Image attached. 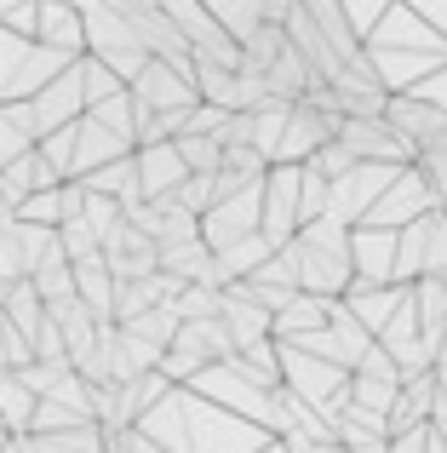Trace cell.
Wrapping results in <instances>:
<instances>
[{
  "mask_svg": "<svg viewBox=\"0 0 447 453\" xmlns=\"http://www.w3.org/2000/svg\"><path fill=\"white\" fill-rule=\"evenodd\" d=\"M80 41H87V58L92 64H103L121 87H133L138 69L149 64V52L138 46L133 23L121 18L115 6H80Z\"/></svg>",
  "mask_w": 447,
  "mask_h": 453,
  "instance_id": "obj_1",
  "label": "cell"
},
{
  "mask_svg": "<svg viewBox=\"0 0 447 453\" xmlns=\"http://www.w3.org/2000/svg\"><path fill=\"white\" fill-rule=\"evenodd\" d=\"M258 219H264V178L201 212V247L207 253H224V247H235L241 235H258Z\"/></svg>",
  "mask_w": 447,
  "mask_h": 453,
  "instance_id": "obj_2",
  "label": "cell"
},
{
  "mask_svg": "<svg viewBox=\"0 0 447 453\" xmlns=\"http://www.w3.org/2000/svg\"><path fill=\"white\" fill-rule=\"evenodd\" d=\"M430 212H442L436 207V196H430L425 189V178L413 173V166H402V173L390 178V189H384L379 201H373V212L361 224H367V230H407V224H419V219H430Z\"/></svg>",
  "mask_w": 447,
  "mask_h": 453,
  "instance_id": "obj_3",
  "label": "cell"
},
{
  "mask_svg": "<svg viewBox=\"0 0 447 453\" xmlns=\"http://www.w3.org/2000/svg\"><path fill=\"white\" fill-rule=\"evenodd\" d=\"M126 98H133V110H144V115H190L195 104H201L195 98V81L178 75V69H167V64H155V58L138 69V81L126 87Z\"/></svg>",
  "mask_w": 447,
  "mask_h": 453,
  "instance_id": "obj_4",
  "label": "cell"
},
{
  "mask_svg": "<svg viewBox=\"0 0 447 453\" xmlns=\"http://www.w3.org/2000/svg\"><path fill=\"white\" fill-rule=\"evenodd\" d=\"M258 235L269 247H287L299 235V166H269L264 173V219Z\"/></svg>",
  "mask_w": 447,
  "mask_h": 453,
  "instance_id": "obj_5",
  "label": "cell"
},
{
  "mask_svg": "<svg viewBox=\"0 0 447 453\" xmlns=\"http://www.w3.org/2000/svg\"><path fill=\"white\" fill-rule=\"evenodd\" d=\"M390 265H396V235L356 224V230H350V293L396 288V281H390Z\"/></svg>",
  "mask_w": 447,
  "mask_h": 453,
  "instance_id": "obj_6",
  "label": "cell"
},
{
  "mask_svg": "<svg viewBox=\"0 0 447 453\" xmlns=\"http://www.w3.org/2000/svg\"><path fill=\"white\" fill-rule=\"evenodd\" d=\"M333 133H338L333 115L310 110V104L299 98V104L287 110V127H281V144H276V161H269V166H304V161H310V155L322 150Z\"/></svg>",
  "mask_w": 447,
  "mask_h": 453,
  "instance_id": "obj_7",
  "label": "cell"
},
{
  "mask_svg": "<svg viewBox=\"0 0 447 453\" xmlns=\"http://www.w3.org/2000/svg\"><path fill=\"white\" fill-rule=\"evenodd\" d=\"M333 138L356 155V161H367V166H413V150L384 127V115H373V121H338Z\"/></svg>",
  "mask_w": 447,
  "mask_h": 453,
  "instance_id": "obj_8",
  "label": "cell"
},
{
  "mask_svg": "<svg viewBox=\"0 0 447 453\" xmlns=\"http://www.w3.org/2000/svg\"><path fill=\"white\" fill-rule=\"evenodd\" d=\"M384 127H390L413 155H425L447 133V115L430 110V104H419V98H390V104H384Z\"/></svg>",
  "mask_w": 447,
  "mask_h": 453,
  "instance_id": "obj_9",
  "label": "cell"
},
{
  "mask_svg": "<svg viewBox=\"0 0 447 453\" xmlns=\"http://www.w3.org/2000/svg\"><path fill=\"white\" fill-rule=\"evenodd\" d=\"M133 173H138V196H144V201H172V196H178V184L190 178L172 144H144V150H133Z\"/></svg>",
  "mask_w": 447,
  "mask_h": 453,
  "instance_id": "obj_10",
  "label": "cell"
},
{
  "mask_svg": "<svg viewBox=\"0 0 447 453\" xmlns=\"http://www.w3.org/2000/svg\"><path fill=\"white\" fill-rule=\"evenodd\" d=\"M407 299H413V288H373V293H345V310L361 321V333H367V339H379V333L402 316Z\"/></svg>",
  "mask_w": 447,
  "mask_h": 453,
  "instance_id": "obj_11",
  "label": "cell"
},
{
  "mask_svg": "<svg viewBox=\"0 0 447 453\" xmlns=\"http://www.w3.org/2000/svg\"><path fill=\"white\" fill-rule=\"evenodd\" d=\"M218 327H224V339H230L235 356L269 339V316H264V310H253V304H241L230 288H224V299H218Z\"/></svg>",
  "mask_w": 447,
  "mask_h": 453,
  "instance_id": "obj_12",
  "label": "cell"
},
{
  "mask_svg": "<svg viewBox=\"0 0 447 453\" xmlns=\"http://www.w3.org/2000/svg\"><path fill=\"white\" fill-rule=\"evenodd\" d=\"M322 327H327V304L304 299V293H292V299L269 316V339L276 344H299V339H310V333H322Z\"/></svg>",
  "mask_w": 447,
  "mask_h": 453,
  "instance_id": "obj_13",
  "label": "cell"
},
{
  "mask_svg": "<svg viewBox=\"0 0 447 453\" xmlns=\"http://www.w3.org/2000/svg\"><path fill=\"white\" fill-rule=\"evenodd\" d=\"M304 12H310V23H315V35H322V41H327V52H333L338 58V64H356V58H361V41H356V35H350L345 29V18H338V0H310V6H304Z\"/></svg>",
  "mask_w": 447,
  "mask_h": 453,
  "instance_id": "obj_14",
  "label": "cell"
},
{
  "mask_svg": "<svg viewBox=\"0 0 447 453\" xmlns=\"http://www.w3.org/2000/svg\"><path fill=\"white\" fill-rule=\"evenodd\" d=\"M213 23L235 41V52H241V41H253L258 29H264V0H213Z\"/></svg>",
  "mask_w": 447,
  "mask_h": 453,
  "instance_id": "obj_15",
  "label": "cell"
},
{
  "mask_svg": "<svg viewBox=\"0 0 447 453\" xmlns=\"http://www.w3.org/2000/svg\"><path fill=\"white\" fill-rule=\"evenodd\" d=\"M287 110L292 104H258L253 115H246V144H253L258 161H276V144H281V127H287Z\"/></svg>",
  "mask_w": 447,
  "mask_h": 453,
  "instance_id": "obj_16",
  "label": "cell"
},
{
  "mask_svg": "<svg viewBox=\"0 0 447 453\" xmlns=\"http://www.w3.org/2000/svg\"><path fill=\"white\" fill-rule=\"evenodd\" d=\"M396 390H402V385H390V379H361V373H350V408H367V413H379V419H390Z\"/></svg>",
  "mask_w": 447,
  "mask_h": 453,
  "instance_id": "obj_17",
  "label": "cell"
},
{
  "mask_svg": "<svg viewBox=\"0 0 447 453\" xmlns=\"http://www.w3.org/2000/svg\"><path fill=\"white\" fill-rule=\"evenodd\" d=\"M413 173L425 178V189L436 196V207L447 212V133H442V138H436V144H430L425 155H413Z\"/></svg>",
  "mask_w": 447,
  "mask_h": 453,
  "instance_id": "obj_18",
  "label": "cell"
},
{
  "mask_svg": "<svg viewBox=\"0 0 447 453\" xmlns=\"http://www.w3.org/2000/svg\"><path fill=\"white\" fill-rule=\"evenodd\" d=\"M304 166H310V173L322 178V184H338V178H345L350 166H356V155H350L345 144H338V138H327V144L315 150V155H310V161H304Z\"/></svg>",
  "mask_w": 447,
  "mask_h": 453,
  "instance_id": "obj_19",
  "label": "cell"
},
{
  "mask_svg": "<svg viewBox=\"0 0 447 453\" xmlns=\"http://www.w3.org/2000/svg\"><path fill=\"white\" fill-rule=\"evenodd\" d=\"M384 6H390V0H338V18H345V29L356 35V41H367V35L379 29Z\"/></svg>",
  "mask_w": 447,
  "mask_h": 453,
  "instance_id": "obj_20",
  "label": "cell"
},
{
  "mask_svg": "<svg viewBox=\"0 0 447 453\" xmlns=\"http://www.w3.org/2000/svg\"><path fill=\"white\" fill-rule=\"evenodd\" d=\"M425 276L447 281V212H430V230H425ZM419 276V281H425Z\"/></svg>",
  "mask_w": 447,
  "mask_h": 453,
  "instance_id": "obj_21",
  "label": "cell"
},
{
  "mask_svg": "<svg viewBox=\"0 0 447 453\" xmlns=\"http://www.w3.org/2000/svg\"><path fill=\"white\" fill-rule=\"evenodd\" d=\"M402 98H419V104H430V110H442V115H447V64L436 69V75H425L413 92H402Z\"/></svg>",
  "mask_w": 447,
  "mask_h": 453,
  "instance_id": "obj_22",
  "label": "cell"
},
{
  "mask_svg": "<svg viewBox=\"0 0 447 453\" xmlns=\"http://www.w3.org/2000/svg\"><path fill=\"white\" fill-rule=\"evenodd\" d=\"M407 6H413V18H419V23H425V29L447 46V0H407Z\"/></svg>",
  "mask_w": 447,
  "mask_h": 453,
  "instance_id": "obj_23",
  "label": "cell"
},
{
  "mask_svg": "<svg viewBox=\"0 0 447 453\" xmlns=\"http://www.w3.org/2000/svg\"><path fill=\"white\" fill-rule=\"evenodd\" d=\"M430 448V425H425V431H413V436H390V448H384V453H425Z\"/></svg>",
  "mask_w": 447,
  "mask_h": 453,
  "instance_id": "obj_24",
  "label": "cell"
},
{
  "mask_svg": "<svg viewBox=\"0 0 447 453\" xmlns=\"http://www.w3.org/2000/svg\"><path fill=\"white\" fill-rule=\"evenodd\" d=\"M276 442H281V453H322V448H315V442H310V436H299V431H287V436H276Z\"/></svg>",
  "mask_w": 447,
  "mask_h": 453,
  "instance_id": "obj_25",
  "label": "cell"
},
{
  "mask_svg": "<svg viewBox=\"0 0 447 453\" xmlns=\"http://www.w3.org/2000/svg\"><path fill=\"white\" fill-rule=\"evenodd\" d=\"M430 379H436V396L447 402V367H430Z\"/></svg>",
  "mask_w": 447,
  "mask_h": 453,
  "instance_id": "obj_26",
  "label": "cell"
},
{
  "mask_svg": "<svg viewBox=\"0 0 447 453\" xmlns=\"http://www.w3.org/2000/svg\"><path fill=\"white\" fill-rule=\"evenodd\" d=\"M430 367H447V333L436 339V356H430Z\"/></svg>",
  "mask_w": 447,
  "mask_h": 453,
  "instance_id": "obj_27",
  "label": "cell"
},
{
  "mask_svg": "<svg viewBox=\"0 0 447 453\" xmlns=\"http://www.w3.org/2000/svg\"><path fill=\"white\" fill-rule=\"evenodd\" d=\"M258 453H281V442H276V436H269V442H264V448H258Z\"/></svg>",
  "mask_w": 447,
  "mask_h": 453,
  "instance_id": "obj_28",
  "label": "cell"
},
{
  "mask_svg": "<svg viewBox=\"0 0 447 453\" xmlns=\"http://www.w3.org/2000/svg\"><path fill=\"white\" fill-rule=\"evenodd\" d=\"M425 453H447V448H442V442H436V436H430V448H425Z\"/></svg>",
  "mask_w": 447,
  "mask_h": 453,
  "instance_id": "obj_29",
  "label": "cell"
},
{
  "mask_svg": "<svg viewBox=\"0 0 447 453\" xmlns=\"http://www.w3.org/2000/svg\"><path fill=\"white\" fill-rule=\"evenodd\" d=\"M322 453H345V448H322Z\"/></svg>",
  "mask_w": 447,
  "mask_h": 453,
  "instance_id": "obj_30",
  "label": "cell"
}]
</instances>
